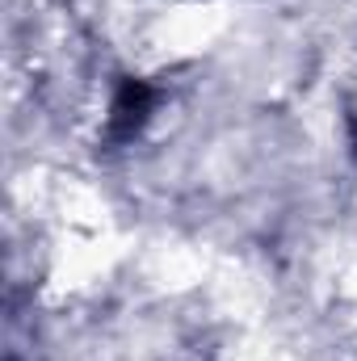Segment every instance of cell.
Listing matches in <instances>:
<instances>
[{"mask_svg":"<svg viewBox=\"0 0 357 361\" xmlns=\"http://www.w3.org/2000/svg\"><path fill=\"white\" fill-rule=\"evenodd\" d=\"M147 109H152V89L139 85V80H131L126 89L118 92V101H114V130L118 135H131L147 118Z\"/></svg>","mask_w":357,"mask_h":361,"instance_id":"cell-1","label":"cell"}]
</instances>
